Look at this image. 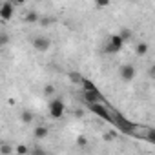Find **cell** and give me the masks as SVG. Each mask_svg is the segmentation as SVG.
<instances>
[{"mask_svg": "<svg viewBox=\"0 0 155 155\" xmlns=\"http://www.w3.org/2000/svg\"><path fill=\"white\" fill-rule=\"evenodd\" d=\"M9 2H13V6H24L28 0H9Z\"/></svg>", "mask_w": 155, "mask_h": 155, "instance_id": "ac0fdd59", "label": "cell"}, {"mask_svg": "<svg viewBox=\"0 0 155 155\" xmlns=\"http://www.w3.org/2000/svg\"><path fill=\"white\" fill-rule=\"evenodd\" d=\"M82 99L90 104V102H102V93L95 88V90H82Z\"/></svg>", "mask_w": 155, "mask_h": 155, "instance_id": "52a82bcc", "label": "cell"}, {"mask_svg": "<svg viewBox=\"0 0 155 155\" xmlns=\"http://www.w3.org/2000/svg\"><path fill=\"white\" fill-rule=\"evenodd\" d=\"M38 18H40V15L37 11H28L24 17V22L26 24H38Z\"/></svg>", "mask_w": 155, "mask_h": 155, "instance_id": "9c48e42d", "label": "cell"}, {"mask_svg": "<svg viewBox=\"0 0 155 155\" xmlns=\"http://www.w3.org/2000/svg\"><path fill=\"white\" fill-rule=\"evenodd\" d=\"M33 135H35V139L37 140H42V139H46L48 135H49V130H48V126H37L35 130H33Z\"/></svg>", "mask_w": 155, "mask_h": 155, "instance_id": "ba28073f", "label": "cell"}, {"mask_svg": "<svg viewBox=\"0 0 155 155\" xmlns=\"http://www.w3.org/2000/svg\"><path fill=\"white\" fill-rule=\"evenodd\" d=\"M128 2H133V0H128Z\"/></svg>", "mask_w": 155, "mask_h": 155, "instance_id": "44dd1931", "label": "cell"}, {"mask_svg": "<svg viewBox=\"0 0 155 155\" xmlns=\"http://www.w3.org/2000/svg\"><path fill=\"white\" fill-rule=\"evenodd\" d=\"M20 120H22L24 124H31V122H33V113H31L29 110H24V111L20 113Z\"/></svg>", "mask_w": 155, "mask_h": 155, "instance_id": "8fae6325", "label": "cell"}, {"mask_svg": "<svg viewBox=\"0 0 155 155\" xmlns=\"http://www.w3.org/2000/svg\"><path fill=\"white\" fill-rule=\"evenodd\" d=\"M119 75H120V79H122L124 82H131V81L135 79V68H133L131 64H122V66L119 68Z\"/></svg>", "mask_w": 155, "mask_h": 155, "instance_id": "8992f818", "label": "cell"}, {"mask_svg": "<svg viewBox=\"0 0 155 155\" xmlns=\"http://www.w3.org/2000/svg\"><path fill=\"white\" fill-rule=\"evenodd\" d=\"M119 37H120V38H122V42L126 44V42H130V40H131L133 33H131V29H128V28H122V29L119 31Z\"/></svg>", "mask_w": 155, "mask_h": 155, "instance_id": "30bf717a", "label": "cell"}, {"mask_svg": "<svg viewBox=\"0 0 155 155\" xmlns=\"http://www.w3.org/2000/svg\"><path fill=\"white\" fill-rule=\"evenodd\" d=\"M13 15H15V6H13V2H4V4H0V18H2L4 22H9L11 18H13Z\"/></svg>", "mask_w": 155, "mask_h": 155, "instance_id": "5b68a950", "label": "cell"}, {"mask_svg": "<svg viewBox=\"0 0 155 155\" xmlns=\"http://www.w3.org/2000/svg\"><path fill=\"white\" fill-rule=\"evenodd\" d=\"M122 46H124V42H122V38L119 37V33H117V35H111V37L108 38L106 53H111V55H115V53H119V51L122 49Z\"/></svg>", "mask_w": 155, "mask_h": 155, "instance_id": "3957f363", "label": "cell"}, {"mask_svg": "<svg viewBox=\"0 0 155 155\" xmlns=\"http://www.w3.org/2000/svg\"><path fill=\"white\" fill-rule=\"evenodd\" d=\"M31 46L38 51V53H46L51 48V40L48 37H33L31 38Z\"/></svg>", "mask_w": 155, "mask_h": 155, "instance_id": "277c9868", "label": "cell"}, {"mask_svg": "<svg viewBox=\"0 0 155 155\" xmlns=\"http://www.w3.org/2000/svg\"><path fill=\"white\" fill-rule=\"evenodd\" d=\"M86 142H88L86 137H79V144H81V146H86Z\"/></svg>", "mask_w": 155, "mask_h": 155, "instance_id": "d6986e66", "label": "cell"}, {"mask_svg": "<svg viewBox=\"0 0 155 155\" xmlns=\"http://www.w3.org/2000/svg\"><path fill=\"white\" fill-rule=\"evenodd\" d=\"M88 106H90V110H91L95 115H99L101 119H104V120H108V122H113V113H111V110H108L102 102H90Z\"/></svg>", "mask_w": 155, "mask_h": 155, "instance_id": "6da1fadb", "label": "cell"}, {"mask_svg": "<svg viewBox=\"0 0 155 155\" xmlns=\"http://www.w3.org/2000/svg\"><path fill=\"white\" fill-rule=\"evenodd\" d=\"M15 150L9 146V144H2V146H0V153H4V155H8V153H13Z\"/></svg>", "mask_w": 155, "mask_h": 155, "instance_id": "5bb4252c", "label": "cell"}, {"mask_svg": "<svg viewBox=\"0 0 155 155\" xmlns=\"http://www.w3.org/2000/svg\"><path fill=\"white\" fill-rule=\"evenodd\" d=\"M95 4H97V8L104 9V8H108V6L111 4V0H95Z\"/></svg>", "mask_w": 155, "mask_h": 155, "instance_id": "9a60e30c", "label": "cell"}, {"mask_svg": "<svg viewBox=\"0 0 155 155\" xmlns=\"http://www.w3.org/2000/svg\"><path fill=\"white\" fill-rule=\"evenodd\" d=\"M15 151H17V153H29V148H28V146H24V144H20V146H17V148H15Z\"/></svg>", "mask_w": 155, "mask_h": 155, "instance_id": "2e32d148", "label": "cell"}, {"mask_svg": "<svg viewBox=\"0 0 155 155\" xmlns=\"http://www.w3.org/2000/svg\"><path fill=\"white\" fill-rule=\"evenodd\" d=\"M135 51H137V55H139V57H144V55L148 53V44H146V42L137 44V49H135Z\"/></svg>", "mask_w": 155, "mask_h": 155, "instance_id": "7c38bea8", "label": "cell"}, {"mask_svg": "<svg viewBox=\"0 0 155 155\" xmlns=\"http://www.w3.org/2000/svg\"><path fill=\"white\" fill-rule=\"evenodd\" d=\"M2 46H4V42H2V38H0V49H2Z\"/></svg>", "mask_w": 155, "mask_h": 155, "instance_id": "ffe728a7", "label": "cell"}, {"mask_svg": "<svg viewBox=\"0 0 155 155\" xmlns=\"http://www.w3.org/2000/svg\"><path fill=\"white\" fill-rule=\"evenodd\" d=\"M38 22H40L42 26H49V24H51L53 20H51V18H38Z\"/></svg>", "mask_w": 155, "mask_h": 155, "instance_id": "e0dca14e", "label": "cell"}, {"mask_svg": "<svg viewBox=\"0 0 155 155\" xmlns=\"http://www.w3.org/2000/svg\"><path fill=\"white\" fill-rule=\"evenodd\" d=\"M55 91H57V90H55L53 84H46V88H44V95H46V97H53Z\"/></svg>", "mask_w": 155, "mask_h": 155, "instance_id": "4fadbf2b", "label": "cell"}, {"mask_svg": "<svg viewBox=\"0 0 155 155\" xmlns=\"http://www.w3.org/2000/svg\"><path fill=\"white\" fill-rule=\"evenodd\" d=\"M48 110H49V115H51L53 119H60V117L66 113V104H64L62 99H51Z\"/></svg>", "mask_w": 155, "mask_h": 155, "instance_id": "7a4b0ae2", "label": "cell"}]
</instances>
